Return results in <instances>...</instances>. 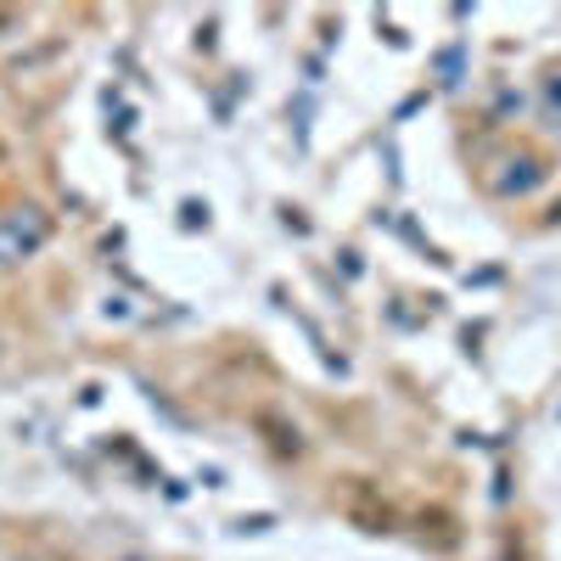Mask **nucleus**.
Listing matches in <instances>:
<instances>
[{"mask_svg": "<svg viewBox=\"0 0 561 561\" xmlns=\"http://www.w3.org/2000/svg\"><path fill=\"white\" fill-rule=\"evenodd\" d=\"M45 237H51V225H45V214H34V208L0 214V264H18V259L39 253V248H45Z\"/></svg>", "mask_w": 561, "mask_h": 561, "instance_id": "1", "label": "nucleus"}]
</instances>
